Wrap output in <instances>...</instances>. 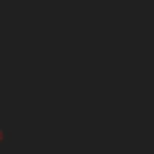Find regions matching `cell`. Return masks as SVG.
<instances>
[{"instance_id": "6da1fadb", "label": "cell", "mask_w": 154, "mask_h": 154, "mask_svg": "<svg viewBox=\"0 0 154 154\" xmlns=\"http://www.w3.org/2000/svg\"><path fill=\"white\" fill-rule=\"evenodd\" d=\"M0 140H5V130H2V125H0Z\"/></svg>"}]
</instances>
